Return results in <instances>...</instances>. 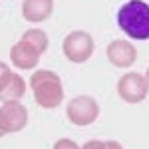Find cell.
Listing matches in <instances>:
<instances>
[{
    "label": "cell",
    "mask_w": 149,
    "mask_h": 149,
    "mask_svg": "<svg viewBox=\"0 0 149 149\" xmlns=\"http://www.w3.org/2000/svg\"><path fill=\"white\" fill-rule=\"evenodd\" d=\"M117 26L131 40H149V4L143 0H129L117 10Z\"/></svg>",
    "instance_id": "cell-1"
},
{
    "label": "cell",
    "mask_w": 149,
    "mask_h": 149,
    "mask_svg": "<svg viewBox=\"0 0 149 149\" xmlns=\"http://www.w3.org/2000/svg\"><path fill=\"white\" fill-rule=\"evenodd\" d=\"M30 88L34 92V100L44 109H56L64 102V86L56 72L38 70L30 78Z\"/></svg>",
    "instance_id": "cell-2"
},
{
    "label": "cell",
    "mask_w": 149,
    "mask_h": 149,
    "mask_svg": "<svg viewBox=\"0 0 149 149\" xmlns=\"http://www.w3.org/2000/svg\"><path fill=\"white\" fill-rule=\"evenodd\" d=\"M93 38L90 32H84V30H74L70 32L64 42H62V52L64 56L68 58L72 64H84L93 56Z\"/></svg>",
    "instance_id": "cell-3"
},
{
    "label": "cell",
    "mask_w": 149,
    "mask_h": 149,
    "mask_svg": "<svg viewBox=\"0 0 149 149\" xmlns=\"http://www.w3.org/2000/svg\"><path fill=\"white\" fill-rule=\"evenodd\" d=\"M66 115L74 125H92L100 117V105L92 95H76L74 100H70Z\"/></svg>",
    "instance_id": "cell-4"
},
{
    "label": "cell",
    "mask_w": 149,
    "mask_h": 149,
    "mask_svg": "<svg viewBox=\"0 0 149 149\" xmlns=\"http://www.w3.org/2000/svg\"><path fill=\"white\" fill-rule=\"evenodd\" d=\"M149 93V84L145 76L137 72H127L117 81V95L125 103H141Z\"/></svg>",
    "instance_id": "cell-5"
},
{
    "label": "cell",
    "mask_w": 149,
    "mask_h": 149,
    "mask_svg": "<svg viewBox=\"0 0 149 149\" xmlns=\"http://www.w3.org/2000/svg\"><path fill=\"white\" fill-rule=\"evenodd\" d=\"M28 123V109L20 102H4L0 107V129L6 133H18Z\"/></svg>",
    "instance_id": "cell-6"
},
{
    "label": "cell",
    "mask_w": 149,
    "mask_h": 149,
    "mask_svg": "<svg viewBox=\"0 0 149 149\" xmlns=\"http://www.w3.org/2000/svg\"><path fill=\"white\" fill-rule=\"evenodd\" d=\"M105 56L117 68H129L137 60V48L127 40H113L107 44Z\"/></svg>",
    "instance_id": "cell-7"
},
{
    "label": "cell",
    "mask_w": 149,
    "mask_h": 149,
    "mask_svg": "<svg viewBox=\"0 0 149 149\" xmlns=\"http://www.w3.org/2000/svg\"><path fill=\"white\" fill-rule=\"evenodd\" d=\"M10 62L14 68L18 70H34L40 62V54L32 46H28L26 42H18L10 48Z\"/></svg>",
    "instance_id": "cell-8"
},
{
    "label": "cell",
    "mask_w": 149,
    "mask_h": 149,
    "mask_svg": "<svg viewBox=\"0 0 149 149\" xmlns=\"http://www.w3.org/2000/svg\"><path fill=\"white\" fill-rule=\"evenodd\" d=\"M54 12V0H24L22 2V16L24 20L32 24L44 22Z\"/></svg>",
    "instance_id": "cell-9"
},
{
    "label": "cell",
    "mask_w": 149,
    "mask_h": 149,
    "mask_svg": "<svg viewBox=\"0 0 149 149\" xmlns=\"http://www.w3.org/2000/svg\"><path fill=\"white\" fill-rule=\"evenodd\" d=\"M24 93H26V81L22 80V76L12 72L10 80L0 90V100L2 102H18V100L24 97Z\"/></svg>",
    "instance_id": "cell-10"
},
{
    "label": "cell",
    "mask_w": 149,
    "mask_h": 149,
    "mask_svg": "<svg viewBox=\"0 0 149 149\" xmlns=\"http://www.w3.org/2000/svg\"><path fill=\"white\" fill-rule=\"evenodd\" d=\"M22 42H26L28 46H32L42 56L44 52L48 50V44H50V40H48V34L44 30H40V28H32V30H26L22 34Z\"/></svg>",
    "instance_id": "cell-11"
},
{
    "label": "cell",
    "mask_w": 149,
    "mask_h": 149,
    "mask_svg": "<svg viewBox=\"0 0 149 149\" xmlns=\"http://www.w3.org/2000/svg\"><path fill=\"white\" fill-rule=\"evenodd\" d=\"M52 149H81V147L76 141H72V139H58Z\"/></svg>",
    "instance_id": "cell-12"
},
{
    "label": "cell",
    "mask_w": 149,
    "mask_h": 149,
    "mask_svg": "<svg viewBox=\"0 0 149 149\" xmlns=\"http://www.w3.org/2000/svg\"><path fill=\"white\" fill-rule=\"evenodd\" d=\"M10 76H12V70L4 64V62H0V90L6 86V81L10 80Z\"/></svg>",
    "instance_id": "cell-13"
},
{
    "label": "cell",
    "mask_w": 149,
    "mask_h": 149,
    "mask_svg": "<svg viewBox=\"0 0 149 149\" xmlns=\"http://www.w3.org/2000/svg\"><path fill=\"white\" fill-rule=\"evenodd\" d=\"M81 149H105V141H100V139H92V141H86Z\"/></svg>",
    "instance_id": "cell-14"
},
{
    "label": "cell",
    "mask_w": 149,
    "mask_h": 149,
    "mask_svg": "<svg viewBox=\"0 0 149 149\" xmlns=\"http://www.w3.org/2000/svg\"><path fill=\"white\" fill-rule=\"evenodd\" d=\"M105 149H123V145L121 143H117V141H105Z\"/></svg>",
    "instance_id": "cell-15"
},
{
    "label": "cell",
    "mask_w": 149,
    "mask_h": 149,
    "mask_svg": "<svg viewBox=\"0 0 149 149\" xmlns=\"http://www.w3.org/2000/svg\"><path fill=\"white\" fill-rule=\"evenodd\" d=\"M145 80H147V84H149V68H147V74H145Z\"/></svg>",
    "instance_id": "cell-16"
},
{
    "label": "cell",
    "mask_w": 149,
    "mask_h": 149,
    "mask_svg": "<svg viewBox=\"0 0 149 149\" xmlns=\"http://www.w3.org/2000/svg\"><path fill=\"white\" fill-rule=\"evenodd\" d=\"M2 135H4V131H2V129H0V137H2Z\"/></svg>",
    "instance_id": "cell-17"
}]
</instances>
